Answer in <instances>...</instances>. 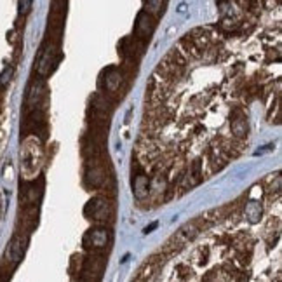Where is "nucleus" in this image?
Here are the masks:
<instances>
[{
    "instance_id": "nucleus-3",
    "label": "nucleus",
    "mask_w": 282,
    "mask_h": 282,
    "mask_svg": "<svg viewBox=\"0 0 282 282\" xmlns=\"http://www.w3.org/2000/svg\"><path fill=\"white\" fill-rule=\"evenodd\" d=\"M58 65V47L54 46L53 42H47L46 46L42 47L40 56L37 61V70L40 77H46L54 70V67Z\"/></svg>"
},
{
    "instance_id": "nucleus-10",
    "label": "nucleus",
    "mask_w": 282,
    "mask_h": 282,
    "mask_svg": "<svg viewBox=\"0 0 282 282\" xmlns=\"http://www.w3.org/2000/svg\"><path fill=\"white\" fill-rule=\"evenodd\" d=\"M133 188H134V195H136L138 199H145L148 197L150 194V179L145 173H141V175L134 176L133 179Z\"/></svg>"
},
{
    "instance_id": "nucleus-9",
    "label": "nucleus",
    "mask_w": 282,
    "mask_h": 282,
    "mask_svg": "<svg viewBox=\"0 0 282 282\" xmlns=\"http://www.w3.org/2000/svg\"><path fill=\"white\" fill-rule=\"evenodd\" d=\"M44 98H46V84L42 79H35L28 89V106L35 110L40 106Z\"/></svg>"
},
{
    "instance_id": "nucleus-7",
    "label": "nucleus",
    "mask_w": 282,
    "mask_h": 282,
    "mask_svg": "<svg viewBox=\"0 0 282 282\" xmlns=\"http://www.w3.org/2000/svg\"><path fill=\"white\" fill-rule=\"evenodd\" d=\"M26 244H28L26 235H23V233H16V235L13 237V241L9 242L7 253H5V256H7L9 262L11 263H19L21 260H23V256H25Z\"/></svg>"
},
{
    "instance_id": "nucleus-15",
    "label": "nucleus",
    "mask_w": 282,
    "mask_h": 282,
    "mask_svg": "<svg viewBox=\"0 0 282 282\" xmlns=\"http://www.w3.org/2000/svg\"><path fill=\"white\" fill-rule=\"evenodd\" d=\"M160 4L162 0H146V11H157V9H160Z\"/></svg>"
},
{
    "instance_id": "nucleus-4",
    "label": "nucleus",
    "mask_w": 282,
    "mask_h": 282,
    "mask_svg": "<svg viewBox=\"0 0 282 282\" xmlns=\"http://www.w3.org/2000/svg\"><path fill=\"white\" fill-rule=\"evenodd\" d=\"M124 73L119 68L110 67L108 70L103 71L100 79V86L105 89V92L112 94V92H121V96H124V89H122V82H124Z\"/></svg>"
},
{
    "instance_id": "nucleus-16",
    "label": "nucleus",
    "mask_w": 282,
    "mask_h": 282,
    "mask_svg": "<svg viewBox=\"0 0 282 282\" xmlns=\"http://www.w3.org/2000/svg\"><path fill=\"white\" fill-rule=\"evenodd\" d=\"M11 77H13V68H5V71L2 73V77H0V82L7 84L9 80H11Z\"/></svg>"
},
{
    "instance_id": "nucleus-12",
    "label": "nucleus",
    "mask_w": 282,
    "mask_h": 282,
    "mask_svg": "<svg viewBox=\"0 0 282 282\" xmlns=\"http://www.w3.org/2000/svg\"><path fill=\"white\" fill-rule=\"evenodd\" d=\"M232 133L235 138H242L244 134H247V121H246V115L242 113H237L232 121Z\"/></svg>"
},
{
    "instance_id": "nucleus-14",
    "label": "nucleus",
    "mask_w": 282,
    "mask_h": 282,
    "mask_svg": "<svg viewBox=\"0 0 282 282\" xmlns=\"http://www.w3.org/2000/svg\"><path fill=\"white\" fill-rule=\"evenodd\" d=\"M30 11H32V0H19L18 2V13L21 16H26Z\"/></svg>"
},
{
    "instance_id": "nucleus-1",
    "label": "nucleus",
    "mask_w": 282,
    "mask_h": 282,
    "mask_svg": "<svg viewBox=\"0 0 282 282\" xmlns=\"http://www.w3.org/2000/svg\"><path fill=\"white\" fill-rule=\"evenodd\" d=\"M42 162V146L38 143L37 138H28L23 143V150H21V171L25 178L32 179L37 176L38 169H40Z\"/></svg>"
},
{
    "instance_id": "nucleus-2",
    "label": "nucleus",
    "mask_w": 282,
    "mask_h": 282,
    "mask_svg": "<svg viewBox=\"0 0 282 282\" xmlns=\"http://www.w3.org/2000/svg\"><path fill=\"white\" fill-rule=\"evenodd\" d=\"M86 216L98 225H105L113 216L112 202L106 197H94L86 206Z\"/></svg>"
},
{
    "instance_id": "nucleus-13",
    "label": "nucleus",
    "mask_w": 282,
    "mask_h": 282,
    "mask_svg": "<svg viewBox=\"0 0 282 282\" xmlns=\"http://www.w3.org/2000/svg\"><path fill=\"white\" fill-rule=\"evenodd\" d=\"M260 214H262V209H260V206L254 202H251L247 206V216L251 218V221H256L258 218H260Z\"/></svg>"
},
{
    "instance_id": "nucleus-5",
    "label": "nucleus",
    "mask_w": 282,
    "mask_h": 282,
    "mask_svg": "<svg viewBox=\"0 0 282 282\" xmlns=\"http://www.w3.org/2000/svg\"><path fill=\"white\" fill-rule=\"evenodd\" d=\"M110 230L106 227H94V229L89 230L86 235H84V246L88 249H105L108 244H110Z\"/></svg>"
},
{
    "instance_id": "nucleus-6",
    "label": "nucleus",
    "mask_w": 282,
    "mask_h": 282,
    "mask_svg": "<svg viewBox=\"0 0 282 282\" xmlns=\"http://www.w3.org/2000/svg\"><path fill=\"white\" fill-rule=\"evenodd\" d=\"M86 185H89L91 188H101L103 187L105 179H106V173H105V167L98 162V157H92L89 160L88 167H86Z\"/></svg>"
},
{
    "instance_id": "nucleus-11",
    "label": "nucleus",
    "mask_w": 282,
    "mask_h": 282,
    "mask_svg": "<svg viewBox=\"0 0 282 282\" xmlns=\"http://www.w3.org/2000/svg\"><path fill=\"white\" fill-rule=\"evenodd\" d=\"M103 266H105V262L101 260L98 254H92V256H89L88 260H86V263H84V274H89L92 279V274H96V277H100L101 272H103Z\"/></svg>"
},
{
    "instance_id": "nucleus-8",
    "label": "nucleus",
    "mask_w": 282,
    "mask_h": 282,
    "mask_svg": "<svg viewBox=\"0 0 282 282\" xmlns=\"http://www.w3.org/2000/svg\"><path fill=\"white\" fill-rule=\"evenodd\" d=\"M154 19L150 16L148 11H141L138 14L136 25H134V34L138 38H150L152 32H154Z\"/></svg>"
}]
</instances>
